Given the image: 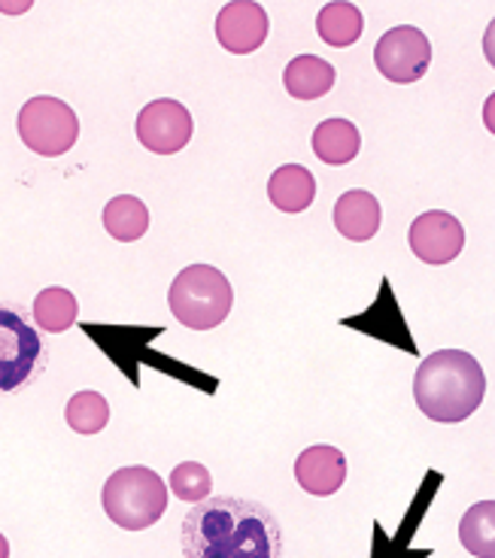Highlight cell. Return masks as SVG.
<instances>
[{"instance_id":"6da1fadb","label":"cell","mask_w":495,"mask_h":558,"mask_svg":"<svg viewBox=\"0 0 495 558\" xmlns=\"http://www.w3.org/2000/svg\"><path fill=\"white\" fill-rule=\"evenodd\" d=\"M183 558H283V531L265 504L210 495L185 513Z\"/></svg>"},{"instance_id":"7a4b0ae2","label":"cell","mask_w":495,"mask_h":558,"mask_svg":"<svg viewBox=\"0 0 495 558\" xmlns=\"http://www.w3.org/2000/svg\"><path fill=\"white\" fill-rule=\"evenodd\" d=\"M413 398L423 416L444 425L466 422L486 398V374L474 355L462 349L432 352L416 367Z\"/></svg>"},{"instance_id":"3957f363","label":"cell","mask_w":495,"mask_h":558,"mask_svg":"<svg viewBox=\"0 0 495 558\" xmlns=\"http://www.w3.org/2000/svg\"><path fill=\"white\" fill-rule=\"evenodd\" d=\"M104 513L125 531L153 529L168 513V483L153 468H119L100 492Z\"/></svg>"},{"instance_id":"277c9868","label":"cell","mask_w":495,"mask_h":558,"mask_svg":"<svg viewBox=\"0 0 495 558\" xmlns=\"http://www.w3.org/2000/svg\"><path fill=\"white\" fill-rule=\"evenodd\" d=\"M168 304L180 325L192 331H210L228 319L234 292L222 270L213 265H189L173 279Z\"/></svg>"},{"instance_id":"5b68a950","label":"cell","mask_w":495,"mask_h":558,"mask_svg":"<svg viewBox=\"0 0 495 558\" xmlns=\"http://www.w3.org/2000/svg\"><path fill=\"white\" fill-rule=\"evenodd\" d=\"M49 349L25 307L0 304V398L28 389L43 377Z\"/></svg>"},{"instance_id":"8992f818","label":"cell","mask_w":495,"mask_h":558,"mask_svg":"<svg viewBox=\"0 0 495 558\" xmlns=\"http://www.w3.org/2000/svg\"><path fill=\"white\" fill-rule=\"evenodd\" d=\"M15 128L31 153L43 155V158L64 155L68 149H73V143L80 137L76 112L52 95H37V98L25 100V107L19 110V119H15Z\"/></svg>"},{"instance_id":"52a82bcc","label":"cell","mask_w":495,"mask_h":558,"mask_svg":"<svg viewBox=\"0 0 495 558\" xmlns=\"http://www.w3.org/2000/svg\"><path fill=\"white\" fill-rule=\"evenodd\" d=\"M374 64L389 83L411 85L423 80L432 64V43L413 25L389 28L374 46Z\"/></svg>"},{"instance_id":"ba28073f","label":"cell","mask_w":495,"mask_h":558,"mask_svg":"<svg viewBox=\"0 0 495 558\" xmlns=\"http://www.w3.org/2000/svg\"><path fill=\"white\" fill-rule=\"evenodd\" d=\"M137 140L143 149L156 155H173L189 146V140L195 134L192 112L185 110L180 100L158 98L146 104L137 116Z\"/></svg>"},{"instance_id":"9c48e42d","label":"cell","mask_w":495,"mask_h":558,"mask_svg":"<svg viewBox=\"0 0 495 558\" xmlns=\"http://www.w3.org/2000/svg\"><path fill=\"white\" fill-rule=\"evenodd\" d=\"M408 246L425 265H450L466 250V228L450 213L428 209L411 222Z\"/></svg>"},{"instance_id":"30bf717a","label":"cell","mask_w":495,"mask_h":558,"mask_svg":"<svg viewBox=\"0 0 495 558\" xmlns=\"http://www.w3.org/2000/svg\"><path fill=\"white\" fill-rule=\"evenodd\" d=\"M270 19L262 3H226L216 15V40L231 56H250L265 46Z\"/></svg>"},{"instance_id":"8fae6325","label":"cell","mask_w":495,"mask_h":558,"mask_svg":"<svg viewBox=\"0 0 495 558\" xmlns=\"http://www.w3.org/2000/svg\"><path fill=\"white\" fill-rule=\"evenodd\" d=\"M295 480L307 495L328 498L347 480V456L338 447H326V444L304 449L295 459Z\"/></svg>"},{"instance_id":"7c38bea8","label":"cell","mask_w":495,"mask_h":558,"mask_svg":"<svg viewBox=\"0 0 495 558\" xmlns=\"http://www.w3.org/2000/svg\"><path fill=\"white\" fill-rule=\"evenodd\" d=\"M331 219H335V228H338L340 238L353 240V243H365V240H371L381 231V204L365 189H353V192L338 197Z\"/></svg>"},{"instance_id":"4fadbf2b","label":"cell","mask_w":495,"mask_h":558,"mask_svg":"<svg viewBox=\"0 0 495 558\" xmlns=\"http://www.w3.org/2000/svg\"><path fill=\"white\" fill-rule=\"evenodd\" d=\"M283 85L295 100H319L335 85V68L319 56H298L286 64Z\"/></svg>"},{"instance_id":"5bb4252c","label":"cell","mask_w":495,"mask_h":558,"mask_svg":"<svg viewBox=\"0 0 495 558\" xmlns=\"http://www.w3.org/2000/svg\"><path fill=\"white\" fill-rule=\"evenodd\" d=\"M313 153L323 165H350L359 149H362V134L350 119H326L323 125H316L311 140Z\"/></svg>"},{"instance_id":"9a60e30c","label":"cell","mask_w":495,"mask_h":558,"mask_svg":"<svg viewBox=\"0 0 495 558\" xmlns=\"http://www.w3.org/2000/svg\"><path fill=\"white\" fill-rule=\"evenodd\" d=\"M268 197L270 204L283 213H304L316 197V180L311 170L301 165H283L270 173Z\"/></svg>"},{"instance_id":"2e32d148","label":"cell","mask_w":495,"mask_h":558,"mask_svg":"<svg viewBox=\"0 0 495 558\" xmlns=\"http://www.w3.org/2000/svg\"><path fill=\"white\" fill-rule=\"evenodd\" d=\"M365 31V19L362 10L355 3H326L319 15H316V34L319 40L343 49V46H353Z\"/></svg>"},{"instance_id":"e0dca14e","label":"cell","mask_w":495,"mask_h":558,"mask_svg":"<svg viewBox=\"0 0 495 558\" xmlns=\"http://www.w3.org/2000/svg\"><path fill=\"white\" fill-rule=\"evenodd\" d=\"M104 228L119 243H134L149 231V209L141 197L119 195L104 207Z\"/></svg>"},{"instance_id":"ac0fdd59","label":"cell","mask_w":495,"mask_h":558,"mask_svg":"<svg viewBox=\"0 0 495 558\" xmlns=\"http://www.w3.org/2000/svg\"><path fill=\"white\" fill-rule=\"evenodd\" d=\"M31 316L37 319L46 335H61L68 331L76 316H80V304H76V294L71 289H61V286H49L34 298V307Z\"/></svg>"},{"instance_id":"d6986e66","label":"cell","mask_w":495,"mask_h":558,"mask_svg":"<svg viewBox=\"0 0 495 558\" xmlns=\"http://www.w3.org/2000/svg\"><path fill=\"white\" fill-rule=\"evenodd\" d=\"M459 541L471 556L495 558V501H481L459 522Z\"/></svg>"},{"instance_id":"ffe728a7","label":"cell","mask_w":495,"mask_h":558,"mask_svg":"<svg viewBox=\"0 0 495 558\" xmlns=\"http://www.w3.org/2000/svg\"><path fill=\"white\" fill-rule=\"evenodd\" d=\"M64 418L76 434H98L110 422V404L100 391H76L64 407Z\"/></svg>"},{"instance_id":"44dd1931","label":"cell","mask_w":495,"mask_h":558,"mask_svg":"<svg viewBox=\"0 0 495 558\" xmlns=\"http://www.w3.org/2000/svg\"><path fill=\"white\" fill-rule=\"evenodd\" d=\"M170 492L185 504H201L210 498L213 476L198 461H183L170 471Z\"/></svg>"},{"instance_id":"7402d4cb","label":"cell","mask_w":495,"mask_h":558,"mask_svg":"<svg viewBox=\"0 0 495 558\" xmlns=\"http://www.w3.org/2000/svg\"><path fill=\"white\" fill-rule=\"evenodd\" d=\"M0 558H10V541L0 534Z\"/></svg>"}]
</instances>
